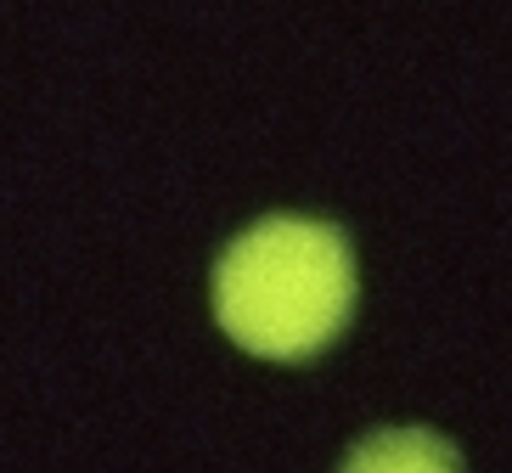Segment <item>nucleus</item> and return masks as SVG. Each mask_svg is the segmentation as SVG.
Instances as JSON below:
<instances>
[{
	"label": "nucleus",
	"mask_w": 512,
	"mask_h": 473,
	"mask_svg": "<svg viewBox=\"0 0 512 473\" xmlns=\"http://www.w3.org/2000/svg\"><path fill=\"white\" fill-rule=\"evenodd\" d=\"M355 310V254L310 214H265L214 265V316L248 355L304 361L344 333Z\"/></svg>",
	"instance_id": "nucleus-1"
},
{
	"label": "nucleus",
	"mask_w": 512,
	"mask_h": 473,
	"mask_svg": "<svg viewBox=\"0 0 512 473\" xmlns=\"http://www.w3.org/2000/svg\"><path fill=\"white\" fill-rule=\"evenodd\" d=\"M344 473H462V462L434 428H377L344 457Z\"/></svg>",
	"instance_id": "nucleus-2"
}]
</instances>
